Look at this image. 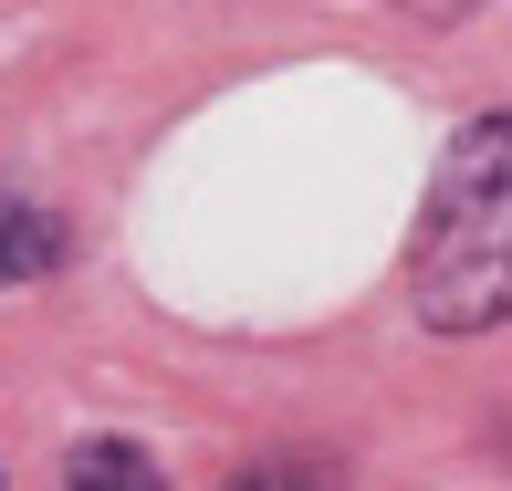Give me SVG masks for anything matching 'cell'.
<instances>
[{
	"mask_svg": "<svg viewBox=\"0 0 512 491\" xmlns=\"http://www.w3.org/2000/svg\"><path fill=\"white\" fill-rule=\"evenodd\" d=\"M408 293L439 335L512 324V115H481L450 136L408 241Z\"/></svg>",
	"mask_w": 512,
	"mask_h": 491,
	"instance_id": "cell-1",
	"label": "cell"
},
{
	"mask_svg": "<svg viewBox=\"0 0 512 491\" xmlns=\"http://www.w3.org/2000/svg\"><path fill=\"white\" fill-rule=\"evenodd\" d=\"M53 262H63L53 209H32V199L0 189V283H32V272H53Z\"/></svg>",
	"mask_w": 512,
	"mask_h": 491,
	"instance_id": "cell-2",
	"label": "cell"
},
{
	"mask_svg": "<svg viewBox=\"0 0 512 491\" xmlns=\"http://www.w3.org/2000/svg\"><path fill=\"white\" fill-rule=\"evenodd\" d=\"M74 491H168L157 481L147 450H126V439H95V450H74Z\"/></svg>",
	"mask_w": 512,
	"mask_h": 491,
	"instance_id": "cell-3",
	"label": "cell"
},
{
	"mask_svg": "<svg viewBox=\"0 0 512 491\" xmlns=\"http://www.w3.org/2000/svg\"><path fill=\"white\" fill-rule=\"evenodd\" d=\"M230 491H335V460H314V450H283V460H251Z\"/></svg>",
	"mask_w": 512,
	"mask_h": 491,
	"instance_id": "cell-4",
	"label": "cell"
},
{
	"mask_svg": "<svg viewBox=\"0 0 512 491\" xmlns=\"http://www.w3.org/2000/svg\"><path fill=\"white\" fill-rule=\"evenodd\" d=\"M398 11H418V21H460V11H481V0H398Z\"/></svg>",
	"mask_w": 512,
	"mask_h": 491,
	"instance_id": "cell-5",
	"label": "cell"
}]
</instances>
